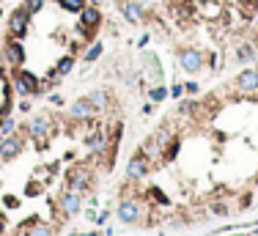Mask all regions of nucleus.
Segmentation results:
<instances>
[{
    "label": "nucleus",
    "instance_id": "f257e3e1",
    "mask_svg": "<svg viewBox=\"0 0 258 236\" xmlns=\"http://www.w3.org/2000/svg\"><path fill=\"white\" fill-rule=\"evenodd\" d=\"M30 20H33V14L20 3V6L11 11V17H8V39H22V36H28Z\"/></svg>",
    "mask_w": 258,
    "mask_h": 236
},
{
    "label": "nucleus",
    "instance_id": "f03ea898",
    "mask_svg": "<svg viewBox=\"0 0 258 236\" xmlns=\"http://www.w3.org/2000/svg\"><path fill=\"white\" fill-rule=\"evenodd\" d=\"M179 66L189 74H195V71L203 69V52L195 47H182L179 49Z\"/></svg>",
    "mask_w": 258,
    "mask_h": 236
},
{
    "label": "nucleus",
    "instance_id": "7ed1b4c3",
    "mask_svg": "<svg viewBox=\"0 0 258 236\" xmlns=\"http://www.w3.org/2000/svg\"><path fill=\"white\" fill-rule=\"evenodd\" d=\"M14 91L20 96H36V94L42 91V83H39L36 74H30V71H17L14 74Z\"/></svg>",
    "mask_w": 258,
    "mask_h": 236
},
{
    "label": "nucleus",
    "instance_id": "20e7f679",
    "mask_svg": "<svg viewBox=\"0 0 258 236\" xmlns=\"http://www.w3.org/2000/svg\"><path fill=\"white\" fill-rule=\"evenodd\" d=\"M118 8L121 14H124L126 22H132V25H138V22H146V8L140 6L138 0H118Z\"/></svg>",
    "mask_w": 258,
    "mask_h": 236
},
{
    "label": "nucleus",
    "instance_id": "39448f33",
    "mask_svg": "<svg viewBox=\"0 0 258 236\" xmlns=\"http://www.w3.org/2000/svg\"><path fill=\"white\" fill-rule=\"evenodd\" d=\"M146 173H148V157L143 151H138L126 165V181H140Z\"/></svg>",
    "mask_w": 258,
    "mask_h": 236
},
{
    "label": "nucleus",
    "instance_id": "423d86ee",
    "mask_svg": "<svg viewBox=\"0 0 258 236\" xmlns=\"http://www.w3.org/2000/svg\"><path fill=\"white\" fill-rule=\"evenodd\" d=\"M88 170H85V165H74L66 173V184H69L71 192H83V189H88Z\"/></svg>",
    "mask_w": 258,
    "mask_h": 236
},
{
    "label": "nucleus",
    "instance_id": "0eeeda50",
    "mask_svg": "<svg viewBox=\"0 0 258 236\" xmlns=\"http://www.w3.org/2000/svg\"><path fill=\"white\" fill-rule=\"evenodd\" d=\"M3 58L11 66H22L25 63V47H22L20 39H6V44H3Z\"/></svg>",
    "mask_w": 258,
    "mask_h": 236
},
{
    "label": "nucleus",
    "instance_id": "6e6552de",
    "mask_svg": "<svg viewBox=\"0 0 258 236\" xmlns=\"http://www.w3.org/2000/svg\"><path fill=\"white\" fill-rule=\"evenodd\" d=\"M22 151V138L20 135H6V138L0 140V160H14L17 154Z\"/></svg>",
    "mask_w": 258,
    "mask_h": 236
},
{
    "label": "nucleus",
    "instance_id": "1a4fd4ad",
    "mask_svg": "<svg viewBox=\"0 0 258 236\" xmlns=\"http://www.w3.org/2000/svg\"><path fill=\"white\" fill-rule=\"evenodd\" d=\"M80 25H83L85 30L96 33V28L102 25V11H99V6H85L83 11H80Z\"/></svg>",
    "mask_w": 258,
    "mask_h": 236
},
{
    "label": "nucleus",
    "instance_id": "9d476101",
    "mask_svg": "<svg viewBox=\"0 0 258 236\" xmlns=\"http://www.w3.org/2000/svg\"><path fill=\"white\" fill-rule=\"evenodd\" d=\"M58 206H61L63 217H71V214H77V212H80V206H83V198H80V192H71V189H69V192L61 195Z\"/></svg>",
    "mask_w": 258,
    "mask_h": 236
},
{
    "label": "nucleus",
    "instance_id": "9b49d317",
    "mask_svg": "<svg viewBox=\"0 0 258 236\" xmlns=\"http://www.w3.org/2000/svg\"><path fill=\"white\" fill-rule=\"evenodd\" d=\"M236 88L242 91V94H253V91H258V69H244V71H239Z\"/></svg>",
    "mask_w": 258,
    "mask_h": 236
},
{
    "label": "nucleus",
    "instance_id": "f8f14e48",
    "mask_svg": "<svg viewBox=\"0 0 258 236\" xmlns=\"http://www.w3.org/2000/svg\"><path fill=\"white\" fill-rule=\"evenodd\" d=\"M71 69H74V55L69 52V55H63L61 61L55 63V69L49 71V83H58V80H61V77H66Z\"/></svg>",
    "mask_w": 258,
    "mask_h": 236
},
{
    "label": "nucleus",
    "instance_id": "ddd939ff",
    "mask_svg": "<svg viewBox=\"0 0 258 236\" xmlns=\"http://www.w3.org/2000/svg\"><path fill=\"white\" fill-rule=\"evenodd\" d=\"M234 55H236L239 63H253L258 58V47L253 42H239L236 49H234Z\"/></svg>",
    "mask_w": 258,
    "mask_h": 236
},
{
    "label": "nucleus",
    "instance_id": "4468645a",
    "mask_svg": "<svg viewBox=\"0 0 258 236\" xmlns=\"http://www.w3.org/2000/svg\"><path fill=\"white\" fill-rule=\"evenodd\" d=\"M69 113H71V118H74V121H85V118L94 116V104L88 102V96H83V99H77V102L71 104Z\"/></svg>",
    "mask_w": 258,
    "mask_h": 236
},
{
    "label": "nucleus",
    "instance_id": "2eb2a0df",
    "mask_svg": "<svg viewBox=\"0 0 258 236\" xmlns=\"http://www.w3.org/2000/svg\"><path fill=\"white\" fill-rule=\"evenodd\" d=\"M138 217H140L138 201H121V206H118V220L121 222H138Z\"/></svg>",
    "mask_w": 258,
    "mask_h": 236
},
{
    "label": "nucleus",
    "instance_id": "dca6fc26",
    "mask_svg": "<svg viewBox=\"0 0 258 236\" xmlns=\"http://www.w3.org/2000/svg\"><path fill=\"white\" fill-rule=\"evenodd\" d=\"M47 132H49V121L44 116H36L33 121H30V135H33V140L42 143V140L47 138Z\"/></svg>",
    "mask_w": 258,
    "mask_h": 236
},
{
    "label": "nucleus",
    "instance_id": "f3484780",
    "mask_svg": "<svg viewBox=\"0 0 258 236\" xmlns=\"http://www.w3.org/2000/svg\"><path fill=\"white\" fill-rule=\"evenodd\" d=\"M146 69H148L151 83L162 85V66H160V61H157V55H146Z\"/></svg>",
    "mask_w": 258,
    "mask_h": 236
},
{
    "label": "nucleus",
    "instance_id": "a211bd4d",
    "mask_svg": "<svg viewBox=\"0 0 258 236\" xmlns=\"http://www.w3.org/2000/svg\"><path fill=\"white\" fill-rule=\"evenodd\" d=\"M105 146H107V138L102 132H91L85 138V148H88V151H102Z\"/></svg>",
    "mask_w": 258,
    "mask_h": 236
},
{
    "label": "nucleus",
    "instance_id": "6ab92c4d",
    "mask_svg": "<svg viewBox=\"0 0 258 236\" xmlns=\"http://www.w3.org/2000/svg\"><path fill=\"white\" fill-rule=\"evenodd\" d=\"M88 102L94 104V110H105L107 107V102H110V96H107V91H91V94H88Z\"/></svg>",
    "mask_w": 258,
    "mask_h": 236
},
{
    "label": "nucleus",
    "instance_id": "aec40b11",
    "mask_svg": "<svg viewBox=\"0 0 258 236\" xmlns=\"http://www.w3.org/2000/svg\"><path fill=\"white\" fill-rule=\"evenodd\" d=\"M58 6L63 11H69V14H80L85 6H88V0H58Z\"/></svg>",
    "mask_w": 258,
    "mask_h": 236
},
{
    "label": "nucleus",
    "instance_id": "412c9836",
    "mask_svg": "<svg viewBox=\"0 0 258 236\" xmlns=\"http://www.w3.org/2000/svg\"><path fill=\"white\" fill-rule=\"evenodd\" d=\"M102 49H105V44H102V42H91V44H88V49H85L83 61H85V63H94V61H99V55H102Z\"/></svg>",
    "mask_w": 258,
    "mask_h": 236
},
{
    "label": "nucleus",
    "instance_id": "4be33fe9",
    "mask_svg": "<svg viewBox=\"0 0 258 236\" xmlns=\"http://www.w3.org/2000/svg\"><path fill=\"white\" fill-rule=\"evenodd\" d=\"M25 236H52V231H49L47 225H39V222H36V225H30V228L25 231Z\"/></svg>",
    "mask_w": 258,
    "mask_h": 236
},
{
    "label": "nucleus",
    "instance_id": "5701e85b",
    "mask_svg": "<svg viewBox=\"0 0 258 236\" xmlns=\"http://www.w3.org/2000/svg\"><path fill=\"white\" fill-rule=\"evenodd\" d=\"M148 96H151V104H157V102H162V99L167 96V88H165V85H154Z\"/></svg>",
    "mask_w": 258,
    "mask_h": 236
},
{
    "label": "nucleus",
    "instance_id": "b1692460",
    "mask_svg": "<svg viewBox=\"0 0 258 236\" xmlns=\"http://www.w3.org/2000/svg\"><path fill=\"white\" fill-rule=\"evenodd\" d=\"M14 126H17V121L14 118H3V124H0V135H3V138H6V135H14Z\"/></svg>",
    "mask_w": 258,
    "mask_h": 236
},
{
    "label": "nucleus",
    "instance_id": "393cba45",
    "mask_svg": "<svg viewBox=\"0 0 258 236\" xmlns=\"http://www.w3.org/2000/svg\"><path fill=\"white\" fill-rule=\"evenodd\" d=\"M22 6L28 8L30 14H39V11L44 8V0H22Z\"/></svg>",
    "mask_w": 258,
    "mask_h": 236
},
{
    "label": "nucleus",
    "instance_id": "a878e982",
    "mask_svg": "<svg viewBox=\"0 0 258 236\" xmlns=\"http://www.w3.org/2000/svg\"><path fill=\"white\" fill-rule=\"evenodd\" d=\"M211 214L225 217V214H228V206H225V203H214V206H211Z\"/></svg>",
    "mask_w": 258,
    "mask_h": 236
},
{
    "label": "nucleus",
    "instance_id": "bb28decb",
    "mask_svg": "<svg viewBox=\"0 0 258 236\" xmlns=\"http://www.w3.org/2000/svg\"><path fill=\"white\" fill-rule=\"evenodd\" d=\"M167 94H170V96H173V99H179V96H182V94H184V85H179V83H176L173 88L167 91Z\"/></svg>",
    "mask_w": 258,
    "mask_h": 236
},
{
    "label": "nucleus",
    "instance_id": "cd10ccee",
    "mask_svg": "<svg viewBox=\"0 0 258 236\" xmlns=\"http://www.w3.org/2000/svg\"><path fill=\"white\" fill-rule=\"evenodd\" d=\"M184 91H187V94H198L201 88H198V83H195V80H189V83H184Z\"/></svg>",
    "mask_w": 258,
    "mask_h": 236
},
{
    "label": "nucleus",
    "instance_id": "c85d7f7f",
    "mask_svg": "<svg viewBox=\"0 0 258 236\" xmlns=\"http://www.w3.org/2000/svg\"><path fill=\"white\" fill-rule=\"evenodd\" d=\"M138 3H140L143 8H151V6H154V0H138Z\"/></svg>",
    "mask_w": 258,
    "mask_h": 236
},
{
    "label": "nucleus",
    "instance_id": "c756f323",
    "mask_svg": "<svg viewBox=\"0 0 258 236\" xmlns=\"http://www.w3.org/2000/svg\"><path fill=\"white\" fill-rule=\"evenodd\" d=\"M107 0H91V6H105Z\"/></svg>",
    "mask_w": 258,
    "mask_h": 236
},
{
    "label": "nucleus",
    "instance_id": "7c9ffc66",
    "mask_svg": "<svg viewBox=\"0 0 258 236\" xmlns=\"http://www.w3.org/2000/svg\"><path fill=\"white\" fill-rule=\"evenodd\" d=\"M0 234H3V217H0Z\"/></svg>",
    "mask_w": 258,
    "mask_h": 236
},
{
    "label": "nucleus",
    "instance_id": "2f4dec72",
    "mask_svg": "<svg viewBox=\"0 0 258 236\" xmlns=\"http://www.w3.org/2000/svg\"><path fill=\"white\" fill-rule=\"evenodd\" d=\"M0 17H3V8H0Z\"/></svg>",
    "mask_w": 258,
    "mask_h": 236
}]
</instances>
